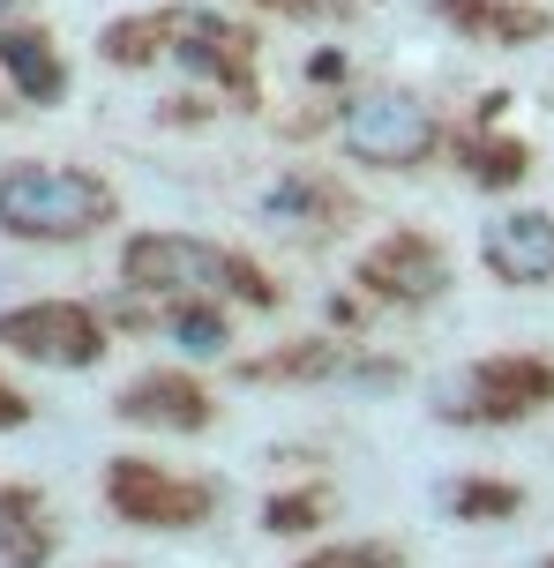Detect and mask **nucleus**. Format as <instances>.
Returning a JSON list of instances; mask_svg holds the SVG:
<instances>
[{"label": "nucleus", "mask_w": 554, "mask_h": 568, "mask_svg": "<svg viewBox=\"0 0 554 568\" xmlns=\"http://www.w3.org/2000/svg\"><path fill=\"white\" fill-rule=\"evenodd\" d=\"M120 284L143 300H225V307L255 314L285 307V292L263 262L225 247V240H203V232H135L120 247Z\"/></svg>", "instance_id": "obj_1"}, {"label": "nucleus", "mask_w": 554, "mask_h": 568, "mask_svg": "<svg viewBox=\"0 0 554 568\" xmlns=\"http://www.w3.org/2000/svg\"><path fill=\"white\" fill-rule=\"evenodd\" d=\"M120 217V195L83 165H46V158H23V165L0 172V232L8 240H30V247H75V240H98V232Z\"/></svg>", "instance_id": "obj_2"}, {"label": "nucleus", "mask_w": 554, "mask_h": 568, "mask_svg": "<svg viewBox=\"0 0 554 568\" xmlns=\"http://www.w3.org/2000/svg\"><path fill=\"white\" fill-rule=\"evenodd\" d=\"M330 142H338V158L360 165V172H420L450 150V128H442V113L420 90L367 83V90H345V98H338Z\"/></svg>", "instance_id": "obj_3"}, {"label": "nucleus", "mask_w": 554, "mask_h": 568, "mask_svg": "<svg viewBox=\"0 0 554 568\" xmlns=\"http://www.w3.org/2000/svg\"><path fill=\"white\" fill-rule=\"evenodd\" d=\"M554 404V352H487L450 367L427 389V412L442 426H525Z\"/></svg>", "instance_id": "obj_4"}, {"label": "nucleus", "mask_w": 554, "mask_h": 568, "mask_svg": "<svg viewBox=\"0 0 554 568\" xmlns=\"http://www.w3.org/2000/svg\"><path fill=\"white\" fill-rule=\"evenodd\" d=\"M105 509L135 531H203L225 509V479H195V471H165L158 456H113L105 464Z\"/></svg>", "instance_id": "obj_5"}, {"label": "nucleus", "mask_w": 554, "mask_h": 568, "mask_svg": "<svg viewBox=\"0 0 554 568\" xmlns=\"http://www.w3.org/2000/svg\"><path fill=\"white\" fill-rule=\"evenodd\" d=\"M158 38H165V60L188 68L195 83H218L225 98L263 105V90H255V30L233 23L225 8H165Z\"/></svg>", "instance_id": "obj_6"}, {"label": "nucleus", "mask_w": 554, "mask_h": 568, "mask_svg": "<svg viewBox=\"0 0 554 568\" xmlns=\"http://www.w3.org/2000/svg\"><path fill=\"white\" fill-rule=\"evenodd\" d=\"M352 284H360L367 307L420 314V307H435L442 292H450V255H442L435 232L397 225V232H382V240H367V255L352 262Z\"/></svg>", "instance_id": "obj_7"}, {"label": "nucleus", "mask_w": 554, "mask_h": 568, "mask_svg": "<svg viewBox=\"0 0 554 568\" xmlns=\"http://www.w3.org/2000/svg\"><path fill=\"white\" fill-rule=\"evenodd\" d=\"M0 344L30 359V367H60V374H90L105 359V322L83 307V300H30V307L0 314Z\"/></svg>", "instance_id": "obj_8"}, {"label": "nucleus", "mask_w": 554, "mask_h": 568, "mask_svg": "<svg viewBox=\"0 0 554 568\" xmlns=\"http://www.w3.org/2000/svg\"><path fill=\"white\" fill-rule=\"evenodd\" d=\"M120 426H150V434H210L218 426V397L188 367H150L113 397Z\"/></svg>", "instance_id": "obj_9"}, {"label": "nucleus", "mask_w": 554, "mask_h": 568, "mask_svg": "<svg viewBox=\"0 0 554 568\" xmlns=\"http://www.w3.org/2000/svg\"><path fill=\"white\" fill-rule=\"evenodd\" d=\"M480 262H487V277L510 284V292L554 284V210H502V217H487Z\"/></svg>", "instance_id": "obj_10"}, {"label": "nucleus", "mask_w": 554, "mask_h": 568, "mask_svg": "<svg viewBox=\"0 0 554 568\" xmlns=\"http://www.w3.org/2000/svg\"><path fill=\"white\" fill-rule=\"evenodd\" d=\"M255 217L278 225V232H300V240H308V232L330 240L338 225H352V195L330 180V172H315V165H285L263 195H255Z\"/></svg>", "instance_id": "obj_11"}, {"label": "nucleus", "mask_w": 554, "mask_h": 568, "mask_svg": "<svg viewBox=\"0 0 554 568\" xmlns=\"http://www.w3.org/2000/svg\"><path fill=\"white\" fill-rule=\"evenodd\" d=\"M435 16H442L450 30H465V38H487V45H502V53L554 38V16H547V8H532V0H435Z\"/></svg>", "instance_id": "obj_12"}, {"label": "nucleus", "mask_w": 554, "mask_h": 568, "mask_svg": "<svg viewBox=\"0 0 554 568\" xmlns=\"http://www.w3.org/2000/svg\"><path fill=\"white\" fill-rule=\"evenodd\" d=\"M60 554L53 501L38 486H0V561L8 568H46Z\"/></svg>", "instance_id": "obj_13"}, {"label": "nucleus", "mask_w": 554, "mask_h": 568, "mask_svg": "<svg viewBox=\"0 0 554 568\" xmlns=\"http://www.w3.org/2000/svg\"><path fill=\"white\" fill-rule=\"evenodd\" d=\"M450 158L465 165V180H472V187L502 195V187H517V180L532 172V142L495 135V120H472L465 135H450Z\"/></svg>", "instance_id": "obj_14"}, {"label": "nucleus", "mask_w": 554, "mask_h": 568, "mask_svg": "<svg viewBox=\"0 0 554 568\" xmlns=\"http://www.w3.org/2000/svg\"><path fill=\"white\" fill-rule=\"evenodd\" d=\"M0 75L16 83L23 105H60V98H68V68H60L46 30H8V38H0Z\"/></svg>", "instance_id": "obj_15"}, {"label": "nucleus", "mask_w": 554, "mask_h": 568, "mask_svg": "<svg viewBox=\"0 0 554 568\" xmlns=\"http://www.w3.org/2000/svg\"><path fill=\"white\" fill-rule=\"evenodd\" d=\"M158 329H165L173 352H188V359H225V352H233V314H225V300H165Z\"/></svg>", "instance_id": "obj_16"}, {"label": "nucleus", "mask_w": 554, "mask_h": 568, "mask_svg": "<svg viewBox=\"0 0 554 568\" xmlns=\"http://www.w3.org/2000/svg\"><path fill=\"white\" fill-rule=\"evenodd\" d=\"M435 501L457 516V524H502V516L525 509V486H510V479H450Z\"/></svg>", "instance_id": "obj_17"}, {"label": "nucleus", "mask_w": 554, "mask_h": 568, "mask_svg": "<svg viewBox=\"0 0 554 568\" xmlns=\"http://www.w3.org/2000/svg\"><path fill=\"white\" fill-rule=\"evenodd\" d=\"M330 509H338V494H330V486H285V494H270V501H263V531L300 539V531H315Z\"/></svg>", "instance_id": "obj_18"}, {"label": "nucleus", "mask_w": 554, "mask_h": 568, "mask_svg": "<svg viewBox=\"0 0 554 568\" xmlns=\"http://www.w3.org/2000/svg\"><path fill=\"white\" fill-rule=\"evenodd\" d=\"M292 568H405V546L397 539H338V546L300 554Z\"/></svg>", "instance_id": "obj_19"}, {"label": "nucleus", "mask_w": 554, "mask_h": 568, "mask_svg": "<svg viewBox=\"0 0 554 568\" xmlns=\"http://www.w3.org/2000/svg\"><path fill=\"white\" fill-rule=\"evenodd\" d=\"M255 8H263V16H285V23H345L367 0H255Z\"/></svg>", "instance_id": "obj_20"}, {"label": "nucleus", "mask_w": 554, "mask_h": 568, "mask_svg": "<svg viewBox=\"0 0 554 568\" xmlns=\"http://www.w3.org/2000/svg\"><path fill=\"white\" fill-rule=\"evenodd\" d=\"M345 75V53H315L308 60V83H338Z\"/></svg>", "instance_id": "obj_21"}, {"label": "nucleus", "mask_w": 554, "mask_h": 568, "mask_svg": "<svg viewBox=\"0 0 554 568\" xmlns=\"http://www.w3.org/2000/svg\"><path fill=\"white\" fill-rule=\"evenodd\" d=\"M23 419H30V404L16 389H0V426H23Z\"/></svg>", "instance_id": "obj_22"}, {"label": "nucleus", "mask_w": 554, "mask_h": 568, "mask_svg": "<svg viewBox=\"0 0 554 568\" xmlns=\"http://www.w3.org/2000/svg\"><path fill=\"white\" fill-rule=\"evenodd\" d=\"M8 8H16V0H0V16H8Z\"/></svg>", "instance_id": "obj_23"}, {"label": "nucleus", "mask_w": 554, "mask_h": 568, "mask_svg": "<svg viewBox=\"0 0 554 568\" xmlns=\"http://www.w3.org/2000/svg\"><path fill=\"white\" fill-rule=\"evenodd\" d=\"M540 568H554V561H540Z\"/></svg>", "instance_id": "obj_24"}]
</instances>
